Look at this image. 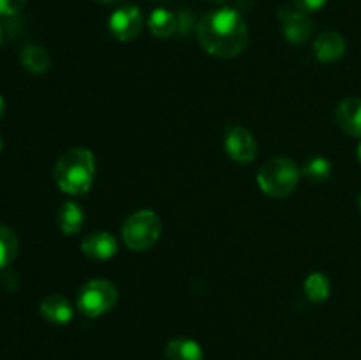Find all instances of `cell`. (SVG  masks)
<instances>
[{
  "mask_svg": "<svg viewBox=\"0 0 361 360\" xmlns=\"http://www.w3.org/2000/svg\"><path fill=\"white\" fill-rule=\"evenodd\" d=\"M197 41L217 59H235L249 44V28L238 11L231 7L210 11L196 27Z\"/></svg>",
  "mask_w": 361,
  "mask_h": 360,
  "instance_id": "obj_1",
  "label": "cell"
},
{
  "mask_svg": "<svg viewBox=\"0 0 361 360\" xmlns=\"http://www.w3.org/2000/svg\"><path fill=\"white\" fill-rule=\"evenodd\" d=\"M53 179L62 193L87 194L95 179V157L90 148L74 147L63 152L53 169Z\"/></svg>",
  "mask_w": 361,
  "mask_h": 360,
  "instance_id": "obj_2",
  "label": "cell"
},
{
  "mask_svg": "<svg viewBox=\"0 0 361 360\" xmlns=\"http://www.w3.org/2000/svg\"><path fill=\"white\" fill-rule=\"evenodd\" d=\"M300 179L302 168L289 157H271L257 172V186L270 198H288Z\"/></svg>",
  "mask_w": 361,
  "mask_h": 360,
  "instance_id": "obj_3",
  "label": "cell"
},
{
  "mask_svg": "<svg viewBox=\"0 0 361 360\" xmlns=\"http://www.w3.org/2000/svg\"><path fill=\"white\" fill-rule=\"evenodd\" d=\"M162 233V222L155 212L137 210L126 219L122 239L130 251H147L157 244Z\"/></svg>",
  "mask_w": 361,
  "mask_h": 360,
  "instance_id": "obj_4",
  "label": "cell"
},
{
  "mask_svg": "<svg viewBox=\"0 0 361 360\" xmlns=\"http://www.w3.org/2000/svg\"><path fill=\"white\" fill-rule=\"evenodd\" d=\"M118 302V289L108 279H90L78 293V309L87 318L109 313Z\"/></svg>",
  "mask_w": 361,
  "mask_h": 360,
  "instance_id": "obj_5",
  "label": "cell"
},
{
  "mask_svg": "<svg viewBox=\"0 0 361 360\" xmlns=\"http://www.w3.org/2000/svg\"><path fill=\"white\" fill-rule=\"evenodd\" d=\"M279 21H281L282 34L289 44H305L314 32V23L307 13L296 9V7H281L277 13Z\"/></svg>",
  "mask_w": 361,
  "mask_h": 360,
  "instance_id": "obj_6",
  "label": "cell"
},
{
  "mask_svg": "<svg viewBox=\"0 0 361 360\" xmlns=\"http://www.w3.org/2000/svg\"><path fill=\"white\" fill-rule=\"evenodd\" d=\"M224 148L233 161L249 164L257 155V141L249 129L242 126H228L224 131Z\"/></svg>",
  "mask_w": 361,
  "mask_h": 360,
  "instance_id": "obj_7",
  "label": "cell"
},
{
  "mask_svg": "<svg viewBox=\"0 0 361 360\" xmlns=\"http://www.w3.org/2000/svg\"><path fill=\"white\" fill-rule=\"evenodd\" d=\"M108 27L113 37L118 39V41H133V39H136L140 35L141 28H143V14H141V9L133 6V4L120 6L109 16Z\"/></svg>",
  "mask_w": 361,
  "mask_h": 360,
  "instance_id": "obj_8",
  "label": "cell"
},
{
  "mask_svg": "<svg viewBox=\"0 0 361 360\" xmlns=\"http://www.w3.org/2000/svg\"><path fill=\"white\" fill-rule=\"evenodd\" d=\"M335 120L345 134L353 138H361V99H342L335 109Z\"/></svg>",
  "mask_w": 361,
  "mask_h": 360,
  "instance_id": "obj_9",
  "label": "cell"
},
{
  "mask_svg": "<svg viewBox=\"0 0 361 360\" xmlns=\"http://www.w3.org/2000/svg\"><path fill=\"white\" fill-rule=\"evenodd\" d=\"M81 251L92 260H109L118 253V242L108 232L90 233L81 242Z\"/></svg>",
  "mask_w": 361,
  "mask_h": 360,
  "instance_id": "obj_10",
  "label": "cell"
},
{
  "mask_svg": "<svg viewBox=\"0 0 361 360\" xmlns=\"http://www.w3.org/2000/svg\"><path fill=\"white\" fill-rule=\"evenodd\" d=\"M345 39L342 37L338 32L326 30L323 34L317 35V39L314 41V53H316V59L319 62L331 64L337 62L344 56L345 53Z\"/></svg>",
  "mask_w": 361,
  "mask_h": 360,
  "instance_id": "obj_11",
  "label": "cell"
},
{
  "mask_svg": "<svg viewBox=\"0 0 361 360\" xmlns=\"http://www.w3.org/2000/svg\"><path fill=\"white\" fill-rule=\"evenodd\" d=\"M39 311H41L42 318L53 325H67L74 316L69 300L62 295H56V293L44 296L41 306H39Z\"/></svg>",
  "mask_w": 361,
  "mask_h": 360,
  "instance_id": "obj_12",
  "label": "cell"
},
{
  "mask_svg": "<svg viewBox=\"0 0 361 360\" xmlns=\"http://www.w3.org/2000/svg\"><path fill=\"white\" fill-rule=\"evenodd\" d=\"M56 224L63 235H76L85 224V212L78 201H66L56 212Z\"/></svg>",
  "mask_w": 361,
  "mask_h": 360,
  "instance_id": "obj_13",
  "label": "cell"
},
{
  "mask_svg": "<svg viewBox=\"0 0 361 360\" xmlns=\"http://www.w3.org/2000/svg\"><path fill=\"white\" fill-rule=\"evenodd\" d=\"M148 28L155 37L168 39L178 32V16L164 7H157L148 16Z\"/></svg>",
  "mask_w": 361,
  "mask_h": 360,
  "instance_id": "obj_14",
  "label": "cell"
},
{
  "mask_svg": "<svg viewBox=\"0 0 361 360\" xmlns=\"http://www.w3.org/2000/svg\"><path fill=\"white\" fill-rule=\"evenodd\" d=\"M166 360H203V348L189 337H175L166 344Z\"/></svg>",
  "mask_w": 361,
  "mask_h": 360,
  "instance_id": "obj_15",
  "label": "cell"
},
{
  "mask_svg": "<svg viewBox=\"0 0 361 360\" xmlns=\"http://www.w3.org/2000/svg\"><path fill=\"white\" fill-rule=\"evenodd\" d=\"M21 66L32 74L46 73L51 66L49 53L39 44H27L21 52Z\"/></svg>",
  "mask_w": 361,
  "mask_h": 360,
  "instance_id": "obj_16",
  "label": "cell"
},
{
  "mask_svg": "<svg viewBox=\"0 0 361 360\" xmlns=\"http://www.w3.org/2000/svg\"><path fill=\"white\" fill-rule=\"evenodd\" d=\"M303 293H305V296L310 302H324L331 293L330 279L324 274H321V272H312L303 281Z\"/></svg>",
  "mask_w": 361,
  "mask_h": 360,
  "instance_id": "obj_17",
  "label": "cell"
},
{
  "mask_svg": "<svg viewBox=\"0 0 361 360\" xmlns=\"http://www.w3.org/2000/svg\"><path fill=\"white\" fill-rule=\"evenodd\" d=\"M331 162L326 157L316 155L302 166V176L312 184H323L331 176Z\"/></svg>",
  "mask_w": 361,
  "mask_h": 360,
  "instance_id": "obj_18",
  "label": "cell"
},
{
  "mask_svg": "<svg viewBox=\"0 0 361 360\" xmlns=\"http://www.w3.org/2000/svg\"><path fill=\"white\" fill-rule=\"evenodd\" d=\"M18 236L7 226L0 224V268H6L14 261L18 254Z\"/></svg>",
  "mask_w": 361,
  "mask_h": 360,
  "instance_id": "obj_19",
  "label": "cell"
},
{
  "mask_svg": "<svg viewBox=\"0 0 361 360\" xmlns=\"http://www.w3.org/2000/svg\"><path fill=\"white\" fill-rule=\"evenodd\" d=\"M27 0H0V14L2 16H13L25 7Z\"/></svg>",
  "mask_w": 361,
  "mask_h": 360,
  "instance_id": "obj_20",
  "label": "cell"
},
{
  "mask_svg": "<svg viewBox=\"0 0 361 360\" xmlns=\"http://www.w3.org/2000/svg\"><path fill=\"white\" fill-rule=\"evenodd\" d=\"M328 0H293L296 9L303 11V13H316L321 7H324Z\"/></svg>",
  "mask_w": 361,
  "mask_h": 360,
  "instance_id": "obj_21",
  "label": "cell"
},
{
  "mask_svg": "<svg viewBox=\"0 0 361 360\" xmlns=\"http://www.w3.org/2000/svg\"><path fill=\"white\" fill-rule=\"evenodd\" d=\"M194 21H192V16H190L187 11H182V13L178 14V32L180 34H187V32L192 28Z\"/></svg>",
  "mask_w": 361,
  "mask_h": 360,
  "instance_id": "obj_22",
  "label": "cell"
},
{
  "mask_svg": "<svg viewBox=\"0 0 361 360\" xmlns=\"http://www.w3.org/2000/svg\"><path fill=\"white\" fill-rule=\"evenodd\" d=\"M4 113H6V99L0 95V116H2Z\"/></svg>",
  "mask_w": 361,
  "mask_h": 360,
  "instance_id": "obj_23",
  "label": "cell"
},
{
  "mask_svg": "<svg viewBox=\"0 0 361 360\" xmlns=\"http://www.w3.org/2000/svg\"><path fill=\"white\" fill-rule=\"evenodd\" d=\"M97 2L104 4V6H113V4H118V2H122V0H97Z\"/></svg>",
  "mask_w": 361,
  "mask_h": 360,
  "instance_id": "obj_24",
  "label": "cell"
},
{
  "mask_svg": "<svg viewBox=\"0 0 361 360\" xmlns=\"http://www.w3.org/2000/svg\"><path fill=\"white\" fill-rule=\"evenodd\" d=\"M207 2H212V4H217V6H224V4H228L229 0H207Z\"/></svg>",
  "mask_w": 361,
  "mask_h": 360,
  "instance_id": "obj_25",
  "label": "cell"
},
{
  "mask_svg": "<svg viewBox=\"0 0 361 360\" xmlns=\"http://www.w3.org/2000/svg\"><path fill=\"white\" fill-rule=\"evenodd\" d=\"M356 155H358V161H360V164H361V141H360L358 148H356Z\"/></svg>",
  "mask_w": 361,
  "mask_h": 360,
  "instance_id": "obj_26",
  "label": "cell"
},
{
  "mask_svg": "<svg viewBox=\"0 0 361 360\" xmlns=\"http://www.w3.org/2000/svg\"><path fill=\"white\" fill-rule=\"evenodd\" d=\"M152 2H155V4H168V2H171V0H152Z\"/></svg>",
  "mask_w": 361,
  "mask_h": 360,
  "instance_id": "obj_27",
  "label": "cell"
},
{
  "mask_svg": "<svg viewBox=\"0 0 361 360\" xmlns=\"http://www.w3.org/2000/svg\"><path fill=\"white\" fill-rule=\"evenodd\" d=\"M358 210H360V214H361V194H360V198H358Z\"/></svg>",
  "mask_w": 361,
  "mask_h": 360,
  "instance_id": "obj_28",
  "label": "cell"
},
{
  "mask_svg": "<svg viewBox=\"0 0 361 360\" xmlns=\"http://www.w3.org/2000/svg\"><path fill=\"white\" fill-rule=\"evenodd\" d=\"M2 39H4V34H2V28H0V44H2Z\"/></svg>",
  "mask_w": 361,
  "mask_h": 360,
  "instance_id": "obj_29",
  "label": "cell"
},
{
  "mask_svg": "<svg viewBox=\"0 0 361 360\" xmlns=\"http://www.w3.org/2000/svg\"><path fill=\"white\" fill-rule=\"evenodd\" d=\"M0 150H2V140H0Z\"/></svg>",
  "mask_w": 361,
  "mask_h": 360,
  "instance_id": "obj_30",
  "label": "cell"
}]
</instances>
